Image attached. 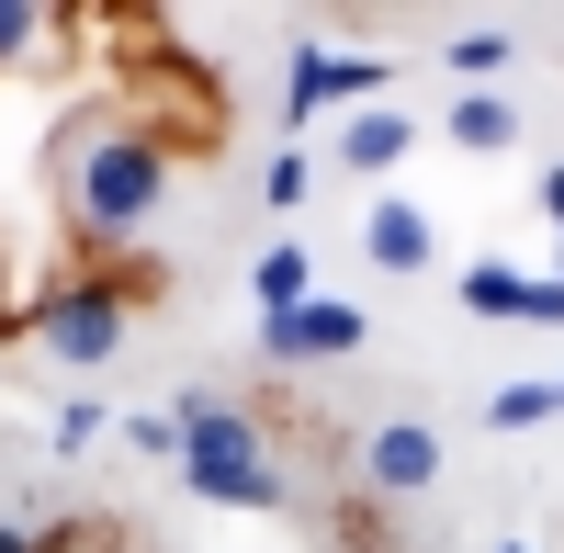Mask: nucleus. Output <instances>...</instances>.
Here are the masks:
<instances>
[{
    "label": "nucleus",
    "mask_w": 564,
    "mask_h": 553,
    "mask_svg": "<svg viewBox=\"0 0 564 553\" xmlns=\"http://www.w3.org/2000/svg\"><path fill=\"white\" fill-rule=\"evenodd\" d=\"M497 553H520V542H497Z\"/></svg>",
    "instance_id": "obj_23"
},
{
    "label": "nucleus",
    "mask_w": 564,
    "mask_h": 553,
    "mask_svg": "<svg viewBox=\"0 0 564 553\" xmlns=\"http://www.w3.org/2000/svg\"><path fill=\"white\" fill-rule=\"evenodd\" d=\"M124 452H159V464H181V419H170V406H148V419H124Z\"/></svg>",
    "instance_id": "obj_17"
},
{
    "label": "nucleus",
    "mask_w": 564,
    "mask_h": 553,
    "mask_svg": "<svg viewBox=\"0 0 564 553\" xmlns=\"http://www.w3.org/2000/svg\"><path fill=\"white\" fill-rule=\"evenodd\" d=\"M395 90V57H339V45H294V68H282V113L316 124V113H372Z\"/></svg>",
    "instance_id": "obj_4"
},
{
    "label": "nucleus",
    "mask_w": 564,
    "mask_h": 553,
    "mask_svg": "<svg viewBox=\"0 0 564 553\" xmlns=\"http://www.w3.org/2000/svg\"><path fill=\"white\" fill-rule=\"evenodd\" d=\"M249 294H260V316H294V305L316 294V260H305V238H271V249L249 260Z\"/></svg>",
    "instance_id": "obj_10"
},
{
    "label": "nucleus",
    "mask_w": 564,
    "mask_h": 553,
    "mask_svg": "<svg viewBox=\"0 0 564 553\" xmlns=\"http://www.w3.org/2000/svg\"><path fill=\"white\" fill-rule=\"evenodd\" d=\"M553 283H564V238H553Z\"/></svg>",
    "instance_id": "obj_22"
},
{
    "label": "nucleus",
    "mask_w": 564,
    "mask_h": 553,
    "mask_svg": "<svg viewBox=\"0 0 564 553\" xmlns=\"http://www.w3.org/2000/svg\"><path fill=\"white\" fill-rule=\"evenodd\" d=\"M520 328H564V283H531L520 294Z\"/></svg>",
    "instance_id": "obj_19"
},
{
    "label": "nucleus",
    "mask_w": 564,
    "mask_h": 553,
    "mask_svg": "<svg viewBox=\"0 0 564 553\" xmlns=\"http://www.w3.org/2000/svg\"><path fill=\"white\" fill-rule=\"evenodd\" d=\"M361 339H372V316L339 305V294H305L294 316H260V361L271 373H294V361H350Z\"/></svg>",
    "instance_id": "obj_6"
},
{
    "label": "nucleus",
    "mask_w": 564,
    "mask_h": 553,
    "mask_svg": "<svg viewBox=\"0 0 564 553\" xmlns=\"http://www.w3.org/2000/svg\"><path fill=\"white\" fill-rule=\"evenodd\" d=\"M361 260H372V271H430V260H441V226L417 215L406 193H384V204L361 215Z\"/></svg>",
    "instance_id": "obj_8"
},
{
    "label": "nucleus",
    "mask_w": 564,
    "mask_h": 553,
    "mask_svg": "<svg viewBox=\"0 0 564 553\" xmlns=\"http://www.w3.org/2000/svg\"><path fill=\"white\" fill-rule=\"evenodd\" d=\"M181 419V486L204 497V509H294V475H282V452H271V419L249 395H226V384H193L170 406Z\"/></svg>",
    "instance_id": "obj_3"
},
{
    "label": "nucleus",
    "mask_w": 564,
    "mask_h": 553,
    "mask_svg": "<svg viewBox=\"0 0 564 553\" xmlns=\"http://www.w3.org/2000/svg\"><path fill=\"white\" fill-rule=\"evenodd\" d=\"M327 159H339V170H361V181H384V170H406V159H417V113H395V102H372V113H339Z\"/></svg>",
    "instance_id": "obj_7"
},
{
    "label": "nucleus",
    "mask_w": 564,
    "mask_h": 553,
    "mask_svg": "<svg viewBox=\"0 0 564 553\" xmlns=\"http://www.w3.org/2000/svg\"><path fill=\"white\" fill-rule=\"evenodd\" d=\"M441 135H452L463 159H508V148H520V102H508V90H463Z\"/></svg>",
    "instance_id": "obj_9"
},
{
    "label": "nucleus",
    "mask_w": 564,
    "mask_h": 553,
    "mask_svg": "<svg viewBox=\"0 0 564 553\" xmlns=\"http://www.w3.org/2000/svg\"><path fill=\"white\" fill-rule=\"evenodd\" d=\"M305 193H316V159H305V148H282V159L260 170V204H271V215H294Z\"/></svg>",
    "instance_id": "obj_14"
},
{
    "label": "nucleus",
    "mask_w": 564,
    "mask_h": 553,
    "mask_svg": "<svg viewBox=\"0 0 564 553\" xmlns=\"http://www.w3.org/2000/svg\"><path fill=\"white\" fill-rule=\"evenodd\" d=\"M45 553H135V542H124V520L79 509V520H57V531H45Z\"/></svg>",
    "instance_id": "obj_12"
},
{
    "label": "nucleus",
    "mask_w": 564,
    "mask_h": 553,
    "mask_svg": "<svg viewBox=\"0 0 564 553\" xmlns=\"http://www.w3.org/2000/svg\"><path fill=\"white\" fill-rule=\"evenodd\" d=\"M0 553H45V531H23V520H0Z\"/></svg>",
    "instance_id": "obj_20"
},
{
    "label": "nucleus",
    "mask_w": 564,
    "mask_h": 553,
    "mask_svg": "<svg viewBox=\"0 0 564 553\" xmlns=\"http://www.w3.org/2000/svg\"><path fill=\"white\" fill-rule=\"evenodd\" d=\"M170 170H181V159H170L124 102L68 113V135H57V226H68V249H79V260L135 249V226L170 204Z\"/></svg>",
    "instance_id": "obj_1"
},
{
    "label": "nucleus",
    "mask_w": 564,
    "mask_h": 553,
    "mask_svg": "<svg viewBox=\"0 0 564 553\" xmlns=\"http://www.w3.org/2000/svg\"><path fill=\"white\" fill-rule=\"evenodd\" d=\"M45 34H57V23H45L34 0H0V68H23V57H34Z\"/></svg>",
    "instance_id": "obj_16"
},
{
    "label": "nucleus",
    "mask_w": 564,
    "mask_h": 553,
    "mask_svg": "<svg viewBox=\"0 0 564 553\" xmlns=\"http://www.w3.org/2000/svg\"><path fill=\"white\" fill-rule=\"evenodd\" d=\"M350 486L361 497H430L441 486V430L430 419H372L350 441Z\"/></svg>",
    "instance_id": "obj_5"
},
{
    "label": "nucleus",
    "mask_w": 564,
    "mask_h": 553,
    "mask_svg": "<svg viewBox=\"0 0 564 553\" xmlns=\"http://www.w3.org/2000/svg\"><path fill=\"white\" fill-rule=\"evenodd\" d=\"M170 294V271L159 260H135V249H113V260H57L45 271V294L12 316V339H34L45 361H68V373H102V361L124 350V328H135V305H159Z\"/></svg>",
    "instance_id": "obj_2"
},
{
    "label": "nucleus",
    "mask_w": 564,
    "mask_h": 553,
    "mask_svg": "<svg viewBox=\"0 0 564 553\" xmlns=\"http://www.w3.org/2000/svg\"><path fill=\"white\" fill-rule=\"evenodd\" d=\"M90 441H102V406L68 395V406H57V452H90Z\"/></svg>",
    "instance_id": "obj_18"
},
{
    "label": "nucleus",
    "mask_w": 564,
    "mask_h": 553,
    "mask_svg": "<svg viewBox=\"0 0 564 553\" xmlns=\"http://www.w3.org/2000/svg\"><path fill=\"white\" fill-rule=\"evenodd\" d=\"M553 419V384H497L486 395V430H542Z\"/></svg>",
    "instance_id": "obj_15"
},
{
    "label": "nucleus",
    "mask_w": 564,
    "mask_h": 553,
    "mask_svg": "<svg viewBox=\"0 0 564 553\" xmlns=\"http://www.w3.org/2000/svg\"><path fill=\"white\" fill-rule=\"evenodd\" d=\"M520 294H531V271H508V260H475V271H463V305H475V316H497V328L520 316Z\"/></svg>",
    "instance_id": "obj_11"
},
{
    "label": "nucleus",
    "mask_w": 564,
    "mask_h": 553,
    "mask_svg": "<svg viewBox=\"0 0 564 553\" xmlns=\"http://www.w3.org/2000/svg\"><path fill=\"white\" fill-rule=\"evenodd\" d=\"M542 215H553V226H564V159H553V170H542Z\"/></svg>",
    "instance_id": "obj_21"
},
{
    "label": "nucleus",
    "mask_w": 564,
    "mask_h": 553,
    "mask_svg": "<svg viewBox=\"0 0 564 553\" xmlns=\"http://www.w3.org/2000/svg\"><path fill=\"white\" fill-rule=\"evenodd\" d=\"M508 57H520V45H508L497 23H475V34H452V79H497Z\"/></svg>",
    "instance_id": "obj_13"
}]
</instances>
